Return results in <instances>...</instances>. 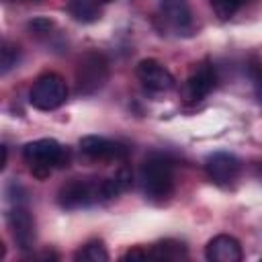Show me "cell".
Segmentation results:
<instances>
[{
    "mask_svg": "<svg viewBox=\"0 0 262 262\" xmlns=\"http://www.w3.org/2000/svg\"><path fill=\"white\" fill-rule=\"evenodd\" d=\"M143 192L154 201H164L174 188V164L166 154H151L141 166Z\"/></svg>",
    "mask_w": 262,
    "mask_h": 262,
    "instance_id": "1",
    "label": "cell"
},
{
    "mask_svg": "<svg viewBox=\"0 0 262 262\" xmlns=\"http://www.w3.org/2000/svg\"><path fill=\"white\" fill-rule=\"evenodd\" d=\"M23 158L29 164L33 176L39 180L47 178L55 166H63L68 162L66 149L55 139H49V137L27 143L23 147Z\"/></svg>",
    "mask_w": 262,
    "mask_h": 262,
    "instance_id": "2",
    "label": "cell"
},
{
    "mask_svg": "<svg viewBox=\"0 0 262 262\" xmlns=\"http://www.w3.org/2000/svg\"><path fill=\"white\" fill-rule=\"evenodd\" d=\"M108 80V59L98 51H86L76 63V92L94 94Z\"/></svg>",
    "mask_w": 262,
    "mask_h": 262,
    "instance_id": "3",
    "label": "cell"
},
{
    "mask_svg": "<svg viewBox=\"0 0 262 262\" xmlns=\"http://www.w3.org/2000/svg\"><path fill=\"white\" fill-rule=\"evenodd\" d=\"M68 98V84L59 74L47 72L39 76L29 92V102L39 111H53Z\"/></svg>",
    "mask_w": 262,
    "mask_h": 262,
    "instance_id": "4",
    "label": "cell"
},
{
    "mask_svg": "<svg viewBox=\"0 0 262 262\" xmlns=\"http://www.w3.org/2000/svg\"><path fill=\"white\" fill-rule=\"evenodd\" d=\"M57 201L63 209H80V207H90L98 201H104L102 178H98V180L74 178L72 182H68L59 188Z\"/></svg>",
    "mask_w": 262,
    "mask_h": 262,
    "instance_id": "5",
    "label": "cell"
},
{
    "mask_svg": "<svg viewBox=\"0 0 262 262\" xmlns=\"http://www.w3.org/2000/svg\"><path fill=\"white\" fill-rule=\"evenodd\" d=\"M14 244L20 250H31L35 244V219L25 205H12L6 215Z\"/></svg>",
    "mask_w": 262,
    "mask_h": 262,
    "instance_id": "6",
    "label": "cell"
},
{
    "mask_svg": "<svg viewBox=\"0 0 262 262\" xmlns=\"http://www.w3.org/2000/svg\"><path fill=\"white\" fill-rule=\"evenodd\" d=\"M137 78L151 92H166V90L174 88V76L170 74V70L151 57L141 59L137 63Z\"/></svg>",
    "mask_w": 262,
    "mask_h": 262,
    "instance_id": "7",
    "label": "cell"
},
{
    "mask_svg": "<svg viewBox=\"0 0 262 262\" xmlns=\"http://www.w3.org/2000/svg\"><path fill=\"white\" fill-rule=\"evenodd\" d=\"M80 149L82 154H86L88 158L92 160H125L127 158V147L119 141H111L106 137H100V135H86L80 139Z\"/></svg>",
    "mask_w": 262,
    "mask_h": 262,
    "instance_id": "8",
    "label": "cell"
},
{
    "mask_svg": "<svg viewBox=\"0 0 262 262\" xmlns=\"http://www.w3.org/2000/svg\"><path fill=\"white\" fill-rule=\"evenodd\" d=\"M205 170L207 176L215 182V184H229L237 178L239 174V160L233 154L227 151H215L207 158L205 162Z\"/></svg>",
    "mask_w": 262,
    "mask_h": 262,
    "instance_id": "9",
    "label": "cell"
},
{
    "mask_svg": "<svg viewBox=\"0 0 262 262\" xmlns=\"http://www.w3.org/2000/svg\"><path fill=\"white\" fill-rule=\"evenodd\" d=\"M217 82V74H215V68L207 61H203L190 76L188 80L184 82V98L190 100V102H196V100H203L215 86Z\"/></svg>",
    "mask_w": 262,
    "mask_h": 262,
    "instance_id": "10",
    "label": "cell"
},
{
    "mask_svg": "<svg viewBox=\"0 0 262 262\" xmlns=\"http://www.w3.org/2000/svg\"><path fill=\"white\" fill-rule=\"evenodd\" d=\"M205 256L211 262H239L244 252H242V244L233 235L219 233L213 239H209L205 248Z\"/></svg>",
    "mask_w": 262,
    "mask_h": 262,
    "instance_id": "11",
    "label": "cell"
},
{
    "mask_svg": "<svg viewBox=\"0 0 262 262\" xmlns=\"http://www.w3.org/2000/svg\"><path fill=\"white\" fill-rule=\"evenodd\" d=\"M160 14H162L164 23L178 33L188 31L192 25V12L188 6V0H162Z\"/></svg>",
    "mask_w": 262,
    "mask_h": 262,
    "instance_id": "12",
    "label": "cell"
},
{
    "mask_svg": "<svg viewBox=\"0 0 262 262\" xmlns=\"http://www.w3.org/2000/svg\"><path fill=\"white\" fill-rule=\"evenodd\" d=\"M104 4L106 0H68V10L80 23H94L100 18Z\"/></svg>",
    "mask_w": 262,
    "mask_h": 262,
    "instance_id": "13",
    "label": "cell"
},
{
    "mask_svg": "<svg viewBox=\"0 0 262 262\" xmlns=\"http://www.w3.org/2000/svg\"><path fill=\"white\" fill-rule=\"evenodd\" d=\"M186 256L188 250L178 239H164L147 250V258H158V260H184Z\"/></svg>",
    "mask_w": 262,
    "mask_h": 262,
    "instance_id": "14",
    "label": "cell"
},
{
    "mask_svg": "<svg viewBox=\"0 0 262 262\" xmlns=\"http://www.w3.org/2000/svg\"><path fill=\"white\" fill-rule=\"evenodd\" d=\"M74 260H78V262H106L108 252L102 246V242H88L84 248H80L76 252Z\"/></svg>",
    "mask_w": 262,
    "mask_h": 262,
    "instance_id": "15",
    "label": "cell"
},
{
    "mask_svg": "<svg viewBox=\"0 0 262 262\" xmlns=\"http://www.w3.org/2000/svg\"><path fill=\"white\" fill-rule=\"evenodd\" d=\"M20 59V49L12 43H4L2 51H0V66H2V74H8Z\"/></svg>",
    "mask_w": 262,
    "mask_h": 262,
    "instance_id": "16",
    "label": "cell"
},
{
    "mask_svg": "<svg viewBox=\"0 0 262 262\" xmlns=\"http://www.w3.org/2000/svg\"><path fill=\"white\" fill-rule=\"evenodd\" d=\"M209 2H211L213 10H215V14H217L219 18H229L231 14L237 12V8H239L246 0H209Z\"/></svg>",
    "mask_w": 262,
    "mask_h": 262,
    "instance_id": "17",
    "label": "cell"
},
{
    "mask_svg": "<svg viewBox=\"0 0 262 262\" xmlns=\"http://www.w3.org/2000/svg\"><path fill=\"white\" fill-rule=\"evenodd\" d=\"M53 25H51V20H47V18H35V20H31L29 23V29L35 33V35H43V33H49V29H51Z\"/></svg>",
    "mask_w": 262,
    "mask_h": 262,
    "instance_id": "18",
    "label": "cell"
},
{
    "mask_svg": "<svg viewBox=\"0 0 262 262\" xmlns=\"http://www.w3.org/2000/svg\"><path fill=\"white\" fill-rule=\"evenodd\" d=\"M252 80H254V92H256L258 100L262 102V66H258V68L252 72Z\"/></svg>",
    "mask_w": 262,
    "mask_h": 262,
    "instance_id": "19",
    "label": "cell"
},
{
    "mask_svg": "<svg viewBox=\"0 0 262 262\" xmlns=\"http://www.w3.org/2000/svg\"><path fill=\"white\" fill-rule=\"evenodd\" d=\"M137 258H147V252H143V250H139V248H133V250H129V252L123 256V260H137Z\"/></svg>",
    "mask_w": 262,
    "mask_h": 262,
    "instance_id": "20",
    "label": "cell"
},
{
    "mask_svg": "<svg viewBox=\"0 0 262 262\" xmlns=\"http://www.w3.org/2000/svg\"><path fill=\"white\" fill-rule=\"evenodd\" d=\"M6 158H8V151H6V145H2V168L6 166Z\"/></svg>",
    "mask_w": 262,
    "mask_h": 262,
    "instance_id": "21",
    "label": "cell"
}]
</instances>
